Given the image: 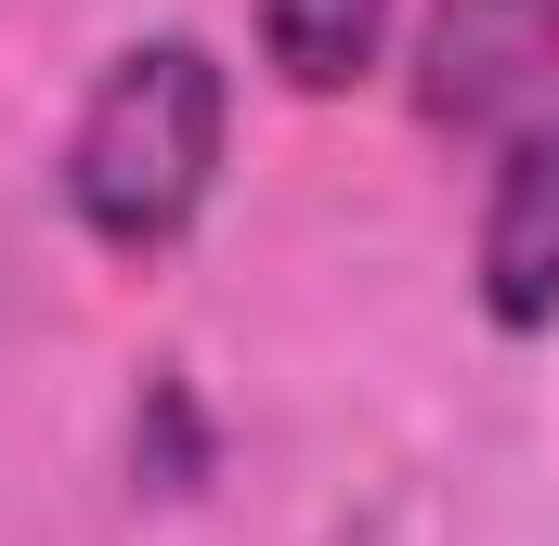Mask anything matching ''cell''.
Instances as JSON below:
<instances>
[{"label":"cell","instance_id":"6da1fadb","mask_svg":"<svg viewBox=\"0 0 559 546\" xmlns=\"http://www.w3.org/2000/svg\"><path fill=\"white\" fill-rule=\"evenodd\" d=\"M209 182H222V66L195 39H131L66 131V209L92 222V248L156 261L182 248Z\"/></svg>","mask_w":559,"mask_h":546},{"label":"cell","instance_id":"7a4b0ae2","mask_svg":"<svg viewBox=\"0 0 559 546\" xmlns=\"http://www.w3.org/2000/svg\"><path fill=\"white\" fill-rule=\"evenodd\" d=\"M417 118L455 143L559 118V0H442L417 26Z\"/></svg>","mask_w":559,"mask_h":546},{"label":"cell","instance_id":"3957f363","mask_svg":"<svg viewBox=\"0 0 559 546\" xmlns=\"http://www.w3.org/2000/svg\"><path fill=\"white\" fill-rule=\"evenodd\" d=\"M481 312L508 339L559 325V118L508 131L495 195H481Z\"/></svg>","mask_w":559,"mask_h":546},{"label":"cell","instance_id":"277c9868","mask_svg":"<svg viewBox=\"0 0 559 546\" xmlns=\"http://www.w3.org/2000/svg\"><path fill=\"white\" fill-rule=\"evenodd\" d=\"M391 39V0H261V52L286 66V92H338L365 79Z\"/></svg>","mask_w":559,"mask_h":546}]
</instances>
